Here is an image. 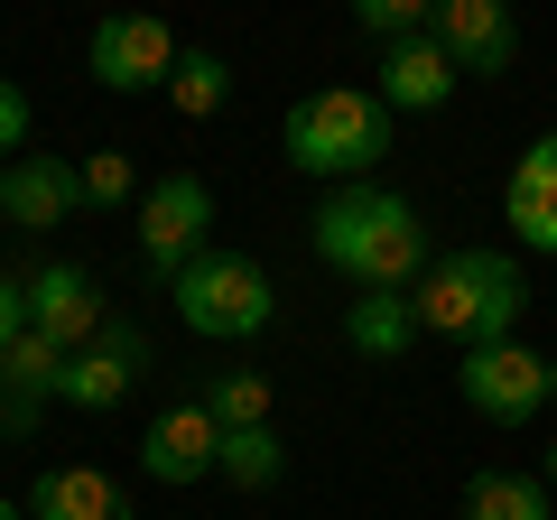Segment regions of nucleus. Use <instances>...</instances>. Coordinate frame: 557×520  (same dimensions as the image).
I'll use <instances>...</instances> for the list:
<instances>
[{"label": "nucleus", "mask_w": 557, "mask_h": 520, "mask_svg": "<svg viewBox=\"0 0 557 520\" xmlns=\"http://www.w3.org/2000/svg\"><path fill=\"white\" fill-rule=\"evenodd\" d=\"M409 298H418V325L446 335L456 354H474V344H511L520 317H530V260L493 251V242H465V251L428 260V280H418Z\"/></svg>", "instance_id": "f03ea898"}, {"label": "nucleus", "mask_w": 557, "mask_h": 520, "mask_svg": "<svg viewBox=\"0 0 557 520\" xmlns=\"http://www.w3.org/2000/svg\"><path fill=\"white\" fill-rule=\"evenodd\" d=\"M196 400L214 409V428H270V381L260 372H214Z\"/></svg>", "instance_id": "412c9836"}, {"label": "nucleus", "mask_w": 557, "mask_h": 520, "mask_svg": "<svg viewBox=\"0 0 557 520\" xmlns=\"http://www.w3.org/2000/svg\"><path fill=\"white\" fill-rule=\"evenodd\" d=\"M0 205H10V223H20L28 242H47V233H65V223H75L84 177H75L65 159H47V149H20V159L0 168Z\"/></svg>", "instance_id": "9b49d317"}, {"label": "nucleus", "mask_w": 557, "mask_h": 520, "mask_svg": "<svg viewBox=\"0 0 557 520\" xmlns=\"http://www.w3.org/2000/svg\"><path fill=\"white\" fill-rule=\"evenodd\" d=\"M168 298H177V325L205 335V344H251L278 317V288H270V270L251 251H196L168 280Z\"/></svg>", "instance_id": "20e7f679"}, {"label": "nucleus", "mask_w": 557, "mask_h": 520, "mask_svg": "<svg viewBox=\"0 0 557 520\" xmlns=\"http://www.w3.org/2000/svg\"><path fill=\"white\" fill-rule=\"evenodd\" d=\"M456 57H446L437 38H428V28H418V38H391L381 47V75H372V94L391 102V112H446V102H456Z\"/></svg>", "instance_id": "4468645a"}, {"label": "nucleus", "mask_w": 557, "mask_h": 520, "mask_svg": "<svg viewBox=\"0 0 557 520\" xmlns=\"http://www.w3.org/2000/svg\"><path fill=\"white\" fill-rule=\"evenodd\" d=\"M548 409H557V391H548Z\"/></svg>", "instance_id": "c85d7f7f"}, {"label": "nucleus", "mask_w": 557, "mask_h": 520, "mask_svg": "<svg viewBox=\"0 0 557 520\" xmlns=\"http://www.w3.org/2000/svg\"><path fill=\"white\" fill-rule=\"evenodd\" d=\"M502 223H511L520 251L557 260V131H539V140L520 149L511 186H502Z\"/></svg>", "instance_id": "ddd939ff"}, {"label": "nucleus", "mask_w": 557, "mask_h": 520, "mask_svg": "<svg viewBox=\"0 0 557 520\" xmlns=\"http://www.w3.org/2000/svg\"><path fill=\"white\" fill-rule=\"evenodd\" d=\"M65 362H75V354H65L57 335H38V325L0 354V428H10V437H28V428H38V409L65 391Z\"/></svg>", "instance_id": "2eb2a0df"}, {"label": "nucleus", "mask_w": 557, "mask_h": 520, "mask_svg": "<svg viewBox=\"0 0 557 520\" xmlns=\"http://www.w3.org/2000/svg\"><path fill=\"white\" fill-rule=\"evenodd\" d=\"M354 20L372 28L381 47H391V38H418V28H437V0H354Z\"/></svg>", "instance_id": "5701e85b"}, {"label": "nucleus", "mask_w": 557, "mask_h": 520, "mask_svg": "<svg viewBox=\"0 0 557 520\" xmlns=\"http://www.w3.org/2000/svg\"><path fill=\"white\" fill-rule=\"evenodd\" d=\"M223 465V428L205 400H168L159 419H149V437H139V474L168 483V493H186V483H205Z\"/></svg>", "instance_id": "6e6552de"}, {"label": "nucleus", "mask_w": 557, "mask_h": 520, "mask_svg": "<svg viewBox=\"0 0 557 520\" xmlns=\"http://www.w3.org/2000/svg\"><path fill=\"white\" fill-rule=\"evenodd\" d=\"M196 251H214V186H205L196 168H168V177L139 196V270L168 288Z\"/></svg>", "instance_id": "423d86ee"}, {"label": "nucleus", "mask_w": 557, "mask_h": 520, "mask_svg": "<svg viewBox=\"0 0 557 520\" xmlns=\"http://www.w3.org/2000/svg\"><path fill=\"white\" fill-rule=\"evenodd\" d=\"M456 391H465V409H474L483 428H530L539 409H548V391H557V362H539L530 344H474V354H456Z\"/></svg>", "instance_id": "39448f33"}, {"label": "nucleus", "mask_w": 557, "mask_h": 520, "mask_svg": "<svg viewBox=\"0 0 557 520\" xmlns=\"http://www.w3.org/2000/svg\"><path fill=\"white\" fill-rule=\"evenodd\" d=\"M278 149L298 177H344L362 186L381 159H391V102L362 94V84H325V94H298L288 121H278Z\"/></svg>", "instance_id": "7ed1b4c3"}, {"label": "nucleus", "mask_w": 557, "mask_h": 520, "mask_svg": "<svg viewBox=\"0 0 557 520\" xmlns=\"http://www.w3.org/2000/svg\"><path fill=\"white\" fill-rule=\"evenodd\" d=\"M233 493H278L288 483V446H278V428H223V465H214Z\"/></svg>", "instance_id": "6ab92c4d"}, {"label": "nucleus", "mask_w": 557, "mask_h": 520, "mask_svg": "<svg viewBox=\"0 0 557 520\" xmlns=\"http://www.w3.org/2000/svg\"><path fill=\"white\" fill-rule=\"evenodd\" d=\"M28 335V280H0V354Z\"/></svg>", "instance_id": "393cba45"}, {"label": "nucleus", "mask_w": 557, "mask_h": 520, "mask_svg": "<svg viewBox=\"0 0 557 520\" xmlns=\"http://www.w3.org/2000/svg\"><path fill=\"white\" fill-rule=\"evenodd\" d=\"M418 335H428V325H418V298H409V288H362V298L344 307V344H354L362 362H399Z\"/></svg>", "instance_id": "f3484780"}, {"label": "nucleus", "mask_w": 557, "mask_h": 520, "mask_svg": "<svg viewBox=\"0 0 557 520\" xmlns=\"http://www.w3.org/2000/svg\"><path fill=\"white\" fill-rule=\"evenodd\" d=\"M0 223H10V205H0Z\"/></svg>", "instance_id": "cd10ccee"}, {"label": "nucleus", "mask_w": 557, "mask_h": 520, "mask_svg": "<svg viewBox=\"0 0 557 520\" xmlns=\"http://www.w3.org/2000/svg\"><path fill=\"white\" fill-rule=\"evenodd\" d=\"M539 483H548V493H557V446H548V456H539Z\"/></svg>", "instance_id": "a878e982"}, {"label": "nucleus", "mask_w": 557, "mask_h": 520, "mask_svg": "<svg viewBox=\"0 0 557 520\" xmlns=\"http://www.w3.org/2000/svg\"><path fill=\"white\" fill-rule=\"evenodd\" d=\"M317 260L344 288H418L428 260H437V233L399 186H335L317 205Z\"/></svg>", "instance_id": "f257e3e1"}, {"label": "nucleus", "mask_w": 557, "mask_h": 520, "mask_svg": "<svg viewBox=\"0 0 557 520\" xmlns=\"http://www.w3.org/2000/svg\"><path fill=\"white\" fill-rule=\"evenodd\" d=\"M28 520H131V493L102 465H47L28 483Z\"/></svg>", "instance_id": "dca6fc26"}, {"label": "nucleus", "mask_w": 557, "mask_h": 520, "mask_svg": "<svg viewBox=\"0 0 557 520\" xmlns=\"http://www.w3.org/2000/svg\"><path fill=\"white\" fill-rule=\"evenodd\" d=\"M557 493L539 474H520V465H483L474 483H465V520H548Z\"/></svg>", "instance_id": "a211bd4d"}, {"label": "nucleus", "mask_w": 557, "mask_h": 520, "mask_svg": "<svg viewBox=\"0 0 557 520\" xmlns=\"http://www.w3.org/2000/svg\"><path fill=\"white\" fill-rule=\"evenodd\" d=\"M428 38L456 57V75H502V65L520 57V20H511V0H437V28Z\"/></svg>", "instance_id": "f8f14e48"}, {"label": "nucleus", "mask_w": 557, "mask_h": 520, "mask_svg": "<svg viewBox=\"0 0 557 520\" xmlns=\"http://www.w3.org/2000/svg\"><path fill=\"white\" fill-rule=\"evenodd\" d=\"M0 520H28V511H20V502H0Z\"/></svg>", "instance_id": "bb28decb"}, {"label": "nucleus", "mask_w": 557, "mask_h": 520, "mask_svg": "<svg viewBox=\"0 0 557 520\" xmlns=\"http://www.w3.org/2000/svg\"><path fill=\"white\" fill-rule=\"evenodd\" d=\"M75 177H84V205H94V214H112V205L139 196V177H131V159H121V149H94Z\"/></svg>", "instance_id": "4be33fe9"}, {"label": "nucleus", "mask_w": 557, "mask_h": 520, "mask_svg": "<svg viewBox=\"0 0 557 520\" xmlns=\"http://www.w3.org/2000/svg\"><path fill=\"white\" fill-rule=\"evenodd\" d=\"M177 28L159 20V10H102L94 20V47H84V65H94L102 94H168V75H177Z\"/></svg>", "instance_id": "0eeeda50"}, {"label": "nucleus", "mask_w": 557, "mask_h": 520, "mask_svg": "<svg viewBox=\"0 0 557 520\" xmlns=\"http://www.w3.org/2000/svg\"><path fill=\"white\" fill-rule=\"evenodd\" d=\"M223 102H233V65H223L214 47H186V57H177V75H168V112L214 121Z\"/></svg>", "instance_id": "aec40b11"}, {"label": "nucleus", "mask_w": 557, "mask_h": 520, "mask_svg": "<svg viewBox=\"0 0 557 520\" xmlns=\"http://www.w3.org/2000/svg\"><path fill=\"white\" fill-rule=\"evenodd\" d=\"M28 325H38V335H57L65 354H84V344L112 325L102 280H94V270H75V260H47V270H28Z\"/></svg>", "instance_id": "9d476101"}, {"label": "nucleus", "mask_w": 557, "mask_h": 520, "mask_svg": "<svg viewBox=\"0 0 557 520\" xmlns=\"http://www.w3.org/2000/svg\"><path fill=\"white\" fill-rule=\"evenodd\" d=\"M139 372H149V335H139L131 317H112L75 362H65V391H57V400H65V409H94V419H102V409H121V400L139 391Z\"/></svg>", "instance_id": "1a4fd4ad"}, {"label": "nucleus", "mask_w": 557, "mask_h": 520, "mask_svg": "<svg viewBox=\"0 0 557 520\" xmlns=\"http://www.w3.org/2000/svg\"><path fill=\"white\" fill-rule=\"evenodd\" d=\"M20 140H28V94L0 75V159H20Z\"/></svg>", "instance_id": "b1692460"}]
</instances>
